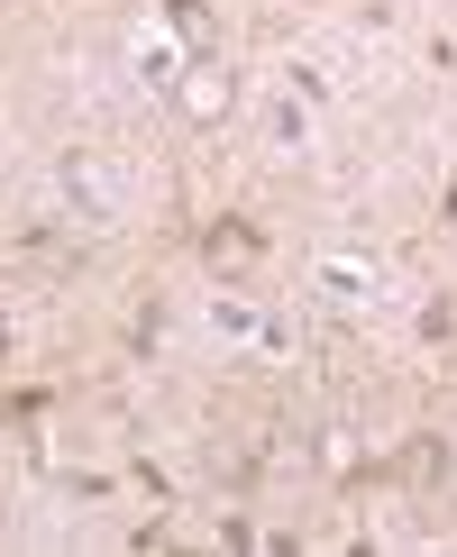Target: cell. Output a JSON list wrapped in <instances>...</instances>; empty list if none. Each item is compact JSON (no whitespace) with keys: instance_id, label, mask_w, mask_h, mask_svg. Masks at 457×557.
Returning <instances> with one entry per match:
<instances>
[{"instance_id":"cell-1","label":"cell","mask_w":457,"mask_h":557,"mask_svg":"<svg viewBox=\"0 0 457 557\" xmlns=\"http://www.w3.org/2000/svg\"><path fill=\"white\" fill-rule=\"evenodd\" d=\"M55 193H64V211H74V220H120L128 183H120V165H110V156H64Z\"/></svg>"},{"instance_id":"cell-2","label":"cell","mask_w":457,"mask_h":557,"mask_svg":"<svg viewBox=\"0 0 457 557\" xmlns=\"http://www.w3.org/2000/svg\"><path fill=\"white\" fill-rule=\"evenodd\" d=\"M174 110H183L193 128H220L228 110H238V83H228L220 64H183V74H174Z\"/></svg>"},{"instance_id":"cell-3","label":"cell","mask_w":457,"mask_h":557,"mask_svg":"<svg viewBox=\"0 0 457 557\" xmlns=\"http://www.w3.org/2000/svg\"><path fill=\"white\" fill-rule=\"evenodd\" d=\"M211 330H220V338H247V347H274V320H257L247 301H228V293L211 301Z\"/></svg>"},{"instance_id":"cell-4","label":"cell","mask_w":457,"mask_h":557,"mask_svg":"<svg viewBox=\"0 0 457 557\" xmlns=\"http://www.w3.org/2000/svg\"><path fill=\"white\" fill-rule=\"evenodd\" d=\"M165 28H174L183 46H211L220 18H211V0H165Z\"/></svg>"},{"instance_id":"cell-5","label":"cell","mask_w":457,"mask_h":557,"mask_svg":"<svg viewBox=\"0 0 457 557\" xmlns=\"http://www.w3.org/2000/svg\"><path fill=\"white\" fill-rule=\"evenodd\" d=\"M201 247H211V265H257V228H211V238H201Z\"/></svg>"},{"instance_id":"cell-6","label":"cell","mask_w":457,"mask_h":557,"mask_svg":"<svg viewBox=\"0 0 457 557\" xmlns=\"http://www.w3.org/2000/svg\"><path fill=\"white\" fill-rule=\"evenodd\" d=\"M174 74H183L174 46H137V83H147V91H174Z\"/></svg>"},{"instance_id":"cell-7","label":"cell","mask_w":457,"mask_h":557,"mask_svg":"<svg viewBox=\"0 0 457 557\" xmlns=\"http://www.w3.org/2000/svg\"><path fill=\"white\" fill-rule=\"evenodd\" d=\"M320 284H338L348 301H366V293H375V265H320Z\"/></svg>"},{"instance_id":"cell-8","label":"cell","mask_w":457,"mask_h":557,"mask_svg":"<svg viewBox=\"0 0 457 557\" xmlns=\"http://www.w3.org/2000/svg\"><path fill=\"white\" fill-rule=\"evenodd\" d=\"M0 347H10V311H0Z\"/></svg>"}]
</instances>
